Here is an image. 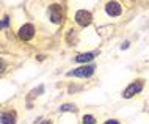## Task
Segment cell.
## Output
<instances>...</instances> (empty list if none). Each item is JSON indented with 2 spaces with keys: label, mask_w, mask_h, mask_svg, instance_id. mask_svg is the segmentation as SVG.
<instances>
[{
  "label": "cell",
  "mask_w": 149,
  "mask_h": 124,
  "mask_svg": "<svg viewBox=\"0 0 149 124\" xmlns=\"http://www.w3.org/2000/svg\"><path fill=\"white\" fill-rule=\"evenodd\" d=\"M105 11H107V14H110V16H119L123 10H121V5L118 2H108L107 6H105Z\"/></svg>",
  "instance_id": "6"
},
{
  "label": "cell",
  "mask_w": 149,
  "mask_h": 124,
  "mask_svg": "<svg viewBox=\"0 0 149 124\" xmlns=\"http://www.w3.org/2000/svg\"><path fill=\"white\" fill-rule=\"evenodd\" d=\"M8 21H10V19H8V16H5V17H3V21H2V27H3V29L8 27Z\"/></svg>",
  "instance_id": "11"
},
{
  "label": "cell",
  "mask_w": 149,
  "mask_h": 124,
  "mask_svg": "<svg viewBox=\"0 0 149 124\" xmlns=\"http://www.w3.org/2000/svg\"><path fill=\"white\" fill-rule=\"evenodd\" d=\"M94 72V66L90 65V66H82V68H77V69L68 72V75H74V77H91V74Z\"/></svg>",
  "instance_id": "2"
},
{
  "label": "cell",
  "mask_w": 149,
  "mask_h": 124,
  "mask_svg": "<svg viewBox=\"0 0 149 124\" xmlns=\"http://www.w3.org/2000/svg\"><path fill=\"white\" fill-rule=\"evenodd\" d=\"M16 123V115L13 111H5L2 113V124H14Z\"/></svg>",
  "instance_id": "7"
},
{
  "label": "cell",
  "mask_w": 149,
  "mask_h": 124,
  "mask_svg": "<svg viewBox=\"0 0 149 124\" xmlns=\"http://www.w3.org/2000/svg\"><path fill=\"white\" fill-rule=\"evenodd\" d=\"M33 35H35V27L31 25V24H24V25L21 27V30H19V38L24 39V41L31 39Z\"/></svg>",
  "instance_id": "3"
},
{
  "label": "cell",
  "mask_w": 149,
  "mask_h": 124,
  "mask_svg": "<svg viewBox=\"0 0 149 124\" xmlns=\"http://www.w3.org/2000/svg\"><path fill=\"white\" fill-rule=\"evenodd\" d=\"M75 21H77V24L82 27L90 25L91 24V13L90 11H85V10H80V11H77V14H75Z\"/></svg>",
  "instance_id": "4"
},
{
  "label": "cell",
  "mask_w": 149,
  "mask_h": 124,
  "mask_svg": "<svg viewBox=\"0 0 149 124\" xmlns=\"http://www.w3.org/2000/svg\"><path fill=\"white\" fill-rule=\"evenodd\" d=\"M83 124H96V119L91 115H85L83 116Z\"/></svg>",
  "instance_id": "10"
},
{
  "label": "cell",
  "mask_w": 149,
  "mask_h": 124,
  "mask_svg": "<svg viewBox=\"0 0 149 124\" xmlns=\"http://www.w3.org/2000/svg\"><path fill=\"white\" fill-rule=\"evenodd\" d=\"M42 124H50V121H42Z\"/></svg>",
  "instance_id": "13"
},
{
  "label": "cell",
  "mask_w": 149,
  "mask_h": 124,
  "mask_svg": "<svg viewBox=\"0 0 149 124\" xmlns=\"http://www.w3.org/2000/svg\"><path fill=\"white\" fill-rule=\"evenodd\" d=\"M60 110H61V111H75V110H77V107H75V105H72V104H66V105H61V109H60Z\"/></svg>",
  "instance_id": "9"
},
{
  "label": "cell",
  "mask_w": 149,
  "mask_h": 124,
  "mask_svg": "<svg viewBox=\"0 0 149 124\" xmlns=\"http://www.w3.org/2000/svg\"><path fill=\"white\" fill-rule=\"evenodd\" d=\"M105 124H119V121H116V119H108V121H105Z\"/></svg>",
  "instance_id": "12"
},
{
  "label": "cell",
  "mask_w": 149,
  "mask_h": 124,
  "mask_svg": "<svg viewBox=\"0 0 149 124\" xmlns=\"http://www.w3.org/2000/svg\"><path fill=\"white\" fill-rule=\"evenodd\" d=\"M141 85H143V82H134L132 85H129L127 90L124 91V98H132V96H135L140 90H141Z\"/></svg>",
  "instance_id": "5"
},
{
  "label": "cell",
  "mask_w": 149,
  "mask_h": 124,
  "mask_svg": "<svg viewBox=\"0 0 149 124\" xmlns=\"http://www.w3.org/2000/svg\"><path fill=\"white\" fill-rule=\"evenodd\" d=\"M94 58V54H82V55H77L75 57V61L77 63H86V61H91Z\"/></svg>",
  "instance_id": "8"
},
{
  "label": "cell",
  "mask_w": 149,
  "mask_h": 124,
  "mask_svg": "<svg viewBox=\"0 0 149 124\" xmlns=\"http://www.w3.org/2000/svg\"><path fill=\"white\" fill-rule=\"evenodd\" d=\"M49 17H50V21L54 24H61L63 17H64L63 8L60 5H57V3H54V5L49 8Z\"/></svg>",
  "instance_id": "1"
}]
</instances>
